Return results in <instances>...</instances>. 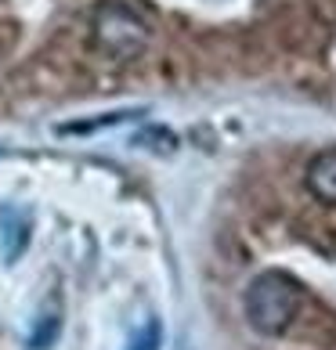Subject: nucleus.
<instances>
[{
	"mask_svg": "<svg viewBox=\"0 0 336 350\" xmlns=\"http://www.w3.org/2000/svg\"><path fill=\"white\" fill-rule=\"evenodd\" d=\"M159 347H163V325H159V318H148L145 325L131 336V343H127V350H159Z\"/></svg>",
	"mask_w": 336,
	"mask_h": 350,
	"instance_id": "nucleus-8",
	"label": "nucleus"
},
{
	"mask_svg": "<svg viewBox=\"0 0 336 350\" xmlns=\"http://www.w3.org/2000/svg\"><path fill=\"white\" fill-rule=\"evenodd\" d=\"M90 36H94V47L101 55H109L116 62H131L148 47L152 25L123 0H105V4H98L94 18H90Z\"/></svg>",
	"mask_w": 336,
	"mask_h": 350,
	"instance_id": "nucleus-2",
	"label": "nucleus"
},
{
	"mask_svg": "<svg viewBox=\"0 0 336 350\" xmlns=\"http://www.w3.org/2000/svg\"><path fill=\"white\" fill-rule=\"evenodd\" d=\"M138 116H145V109H120V112H105V116H90V120H83V123H62L58 134H62V137H87V134L105 131V126L138 120Z\"/></svg>",
	"mask_w": 336,
	"mask_h": 350,
	"instance_id": "nucleus-5",
	"label": "nucleus"
},
{
	"mask_svg": "<svg viewBox=\"0 0 336 350\" xmlns=\"http://www.w3.org/2000/svg\"><path fill=\"white\" fill-rule=\"evenodd\" d=\"M304 304V289L282 271H264L246 289V321L261 336H279L293 325Z\"/></svg>",
	"mask_w": 336,
	"mask_h": 350,
	"instance_id": "nucleus-1",
	"label": "nucleus"
},
{
	"mask_svg": "<svg viewBox=\"0 0 336 350\" xmlns=\"http://www.w3.org/2000/svg\"><path fill=\"white\" fill-rule=\"evenodd\" d=\"M134 145L163 155V152H174V148H177V137L166 131V126H145V131H138V134H134Z\"/></svg>",
	"mask_w": 336,
	"mask_h": 350,
	"instance_id": "nucleus-6",
	"label": "nucleus"
},
{
	"mask_svg": "<svg viewBox=\"0 0 336 350\" xmlns=\"http://www.w3.org/2000/svg\"><path fill=\"white\" fill-rule=\"evenodd\" d=\"M62 332V318L58 314H44L40 321H36V329L29 332V350H47L51 343L58 340Z\"/></svg>",
	"mask_w": 336,
	"mask_h": 350,
	"instance_id": "nucleus-7",
	"label": "nucleus"
},
{
	"mask_svg": "<svg viewBox=\"0 0 336 350\" xmlns=\"http://www.w3.org/2000/svg\"><path fill=\"white\" fill-rule=\"evenodd\" d=\"M307 188L311 196L326 206H336V148L318 152L311 163H307Z\"/></svg>",
	"mask_w": 336,
	"mask_h": 350,
	"instance_id": "nucleus-4",
	"label": "nucleus"
},
{
	"mask_svg": "<svg viewBox=\"0 0 336 350\" xmlns=\"http://www.w3.org/2000/svg\"><path fill=\"white\" fill-rule=\"evenodd\" d=\"M33 239V210L22 202H4L0 206V256L4 264H15L29 250Z\"/></svg>",
	"mask_w": 336,
	"mask_h": 350,
	"instance_id": "nucleus-3",
	"label": "nucleus"
}]
</instances>
